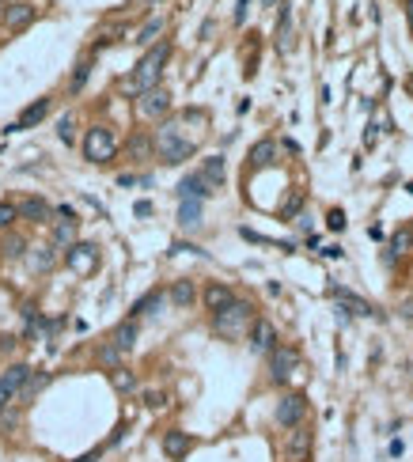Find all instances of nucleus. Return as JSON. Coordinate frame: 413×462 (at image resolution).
<instances>
[{"instance_id": "obj_1", "label": "nucleus", "mask_w": 413, "mask_h": 462, "mask_svg": "<svg viewBox=\"0 0 413 462\" xmlns=\"http://www.w3.org/2000/svg\"><path fill=\"white\" fill-rule=\"evenodd\" d=\"M152 144H155V152H160V159L167 163V167H179V163H186L190 155L197 152V137H186V122H182V118H163L155 137H152Z\"/></svg>"}, {"instance_id": "obj_2", "label": "nucleus", "mask_w": 413, "mask_h": 462, "mask_svg": "<svg viewBox=\"0 0 413 462\" xmlns=\"http://www.w3.org/2000/svg\"><path fill=\"white\" fill-rule=\"evenodd\" d=\"M167 57H171V42H160V46H152L145 57H140V65L133 68V76L122 84L125 95H145V91L160 88V76H163V65H167Z\"/></svg>"}, {"instance_id": "obj_3", "label": "nucleus", "mask_w": 413, "mask_h": 462, "mask_svg": "<svg viewBox=\"0 0 413 462\" xmlns=\"http://www.w3.org/2000/svg\"><path fill=\"white\" fill-rule=\"evenodd\" d=\"M254 322H258V315H254L251 303L235 300L231 307H224L220 315H212V333H216V337L235 341V337H243L247 330H254Z\"/></svg>"}, {"instance_id": "obj_4", "label": "nucleus", "mask_w": 413, "mask_h": 462, "mask_svg": "<svg viewBox=\"0 0 413 462\" xmlns=\"http://www.w3.org/2000/svg\"><path fill=\"white\" fill-rule=\"evenodd\" d=\"M84 155L91 163H110L118 155V137H114L106 125H91L88 137H84Z\"/></svg>"}, {"instance_id": "obj_5", "label": "nucleus", "mask_w": 413, "mask_h": 462, "mask_svg": "<svg viewBox=\"0 0 413 462\" xmlns=\"http://www.w3.org/2000/svg\"><path fill=\"white\" fill-rule=\"evenodd\" d=\"M273 417H277V424H281V428H300L303 417H308V394H300V390H288V394L277 402Z\"/></svg>"}, {"instance_id": "obj_6", "label": "nucleus", "mask_w": 413, "mask_h": 462, "mask_svg": "<svg viewBox=\"0 0 413 462\" xmlns=\"http://www.w3.org/2000/svg\"><path fill=\"white\" fill-rule=\"evenodd\" d=\"M27 379H31V368H27V364H12L8 372L0 375V413H4L12 402H19V394H23Z\"/></svg>"}, {"instance_id": "obj_7", "label": "nucleus", "mask_w": 413, "mask_h": 462, "mask_svg": "<svg viewBox=\"0 0 413 462\" xmlns=\"http://www.w3.org/2000/svg\"><path fill=\"white\" fill-rule=\"evenodd\" d=\"M296 368H300V352L292 349V345H277L269 352V379L273 383H288L296 375Z\"/></svg>"}, {"instance_id": "obj_8", "label": "nucleus", "mask_w": 413, "mask_h": 462, "mask_svg": "<svg viewBox=\"0 0 413 462\" xmlns=\"http://www.w3.org/2000/svg\"><path fill=\"white\" fill-rule=\"evenodd\" d=\"M65 266L73 269V273L88 277L91 269L99 266V251L91 243H76V246H68V251H65Z\"/></svg>"}, {"instance_id": "obj_9", "label": "nucleus", "mask_w": 413, "mask_h": 462, "mask_svg": "<svg viewBox=\"0 0 413 462\" xmlns=\"http://www.w3.org/2000/svg\"><path fill=\"white\" fill-rule=\"evenodd\" d=\"M137 110H140V118H167V110H171V95H167V88H152V91H145V95L137 99Z\"/></svg>"}, {"instance_id": "obj_10", "label": "nucleus", "mask_w": 413, "mask_h": 462, "mask_svg": "<svg viewBox=\"0 0 413 462\" xmlns=\"http://www.w3.org/2000/svg\"><path fill=\"white\" fill-rule=\"evenodd\" d=\"M194 451V436H190V432H182V428H167L163 432V454H167V459H186V454Z\"/></svg>"}, {"instance_id": "obj_11", "label": "nucleus", "mask_w": 413, "mask_h": 462, "mask_svg": "<svg viewBox=\"0 0 413 462\" xmlns=\"http://www.w3.org/2000/svg\"><path fill=\"white\" fill-rule=\"evenodd\" d=\"M277 349V326L269 318H258L251 330V352H273Z\"/></svg>"}, {"instance_id": "obj_12", "label": "nucleus", "mask_w": 413, "mask_h": 462, "mask_svg": "<svg viewBox=\"0 0 413 462\" xmlns=\"http://www.w3.org/2000/svg\"><path fill=\"white\" fill-rule=\"evenodd\" d=\"M284 454H288V462H303L311 454V432L303 428V424L288 432V439H284Z\"/></svg>"}, {"instance_id": "obj_13", "label": "nucleus", "mask_w": 413, "mask_h": 462, "mask_svg": "<svg viewBox=\"0 0 413 462\" xmlns=\"http://www.w3.org/2000/svg\"><path fill=\"white\" fill-rule=\"evenodd\" d=\"M330 296H334V300H338L341 307L349 311V315H372V318H379V311H375L372 303H368V300H360V296H353L349 288H338V284H334V288H330Z\"/></svg>"}, {"instance_id": "obj_14", "label": "nucleus", "mask_w": 413, "mask_h": 462, "mask_svg": "<svg viewBox=\"0 0 413 462\" xmlns=\"http://www.w3.org/2000/svg\"><path fill=\"white\" fill-rule=\"evenodd\" d=\"M49 106H53V103H49V99H38V103H31V106H27L23 114H19V122H12V125H8V129H4V133H23V129H31V125H38L42 118H46V114H49Z\"/></svg>"}, {"instance_id": "obj_15", "label": "nucleus", "mask_w": 413, "mask_h": 462, "mask_svg": "<svg viewBox=\"0 0 413 462\" xmlns=\"http://www.w3.org/2000/svg\"><path fill=\"white\" fill-rule=\"evenodd\" d=\"M209 194H212V186L201 179V170H197V175H186V179L179 182V201H205Z\"/></svg>"}, {"instance_id": "obj_16", "label": "nucleus", "mask_w": 413, "mask_h": 462, "mask_svg": "<svg viewBox=\"0 0 413 462\" xmlns=\"http://www.w3.org/2000/svg\"><path fill=\"white\" fill-rule=\"evenodd\" d=\"M235 303V292L227 288V284H220V281H212L209 288H205V307L212 311V315H220L224 307H231Z\"/></svg>"}, {"instance_id": "obj_17", "label": "nucleus", "mask_w": 413, "mask_h": 462, "mask_svg": "<svg viewBox=\"0 0 413 462\" xmlns=\"http://www.w3.org/2000/svg\"><path fill=\"white\" fill-rule=\"evenodd\" d=\"M277 163V140H258L251 148V170H266Z\"/></svg>"}, {"instance_id": "obj_18", "label": "nucleus", "mask_w": 413, "mask_h": 462, "mask_svg": "<svg viewBox=\"0 0 413 462\" xmlns=\"http://www.w3.org/2000/svg\"><path fill=\"white\" fill-rule=\"evenodd\" d=\"M27 23H34L31 4H12V8H4V27H8V31H23Z\"/></svg>"}, {"instance_id": "obj_19", "label": "nucleus", "mask_w": 413, "mask_h": 462, "mask_svg": "<svg viewBox=\"0 0 413 462\" xmlns=\"http://www.w3.org/2000/svg\"><path fill=\"white\" fill-rule=\"evenodd\" d=\"M201 179L209 182L212 190H216V186H224V179H227L224 155H209V159H205V167H201Z\"/></svg>"}, {"instance_id": "obj_20", "label": "nucleus", "mask_w": 413, "mask_h": 462, "mask_svg": "<svg viewBox=\"0 0 413 462\" xmlns=\"http://www.w3.org/2000/svg\"><path fill=\"white\" fill-rule=\"evenodd\" d=\"M194 300H197V284L194 281H175L171 284V303H175V307H190Z\"/></svg>"}, {"instance_id": "obj_21", "label": "nucleus", "mask_w": 413, "mask_h": 462, "mask_svg": "<svg viewBox=\"0 0 413 462\" xmlns=\"http://www.w3.org/2000/svg\"><path fill=\"white\" fill-rule=\"evenodd\" d=\"M19 216H23V220H34V224H46V220H49V205L42 201V197H31V201L19 205Z\"/></svg>"}, {"instance_id": "obj_22", "label": "nucleus", "mask_w": 413, "mask_h": 462, "mask_svg": "<svg viewBox=\"0 0 413 462\" xmlns=\"http://www.w3.org/2000/svg\"><path fill=\"white\" fill-rule=\"evenodd\" d=\"M110 341H114V345H118L122 352H129L133 345H137V322H133V318H129V322H122L118 330L110 333Z\"/></svg>"}, {"instance_id": "obj_23", "label": "nucleus", "mask_w": 413, "mask_h": 462, "mask_svg": "<svg viewBox=\"0 0 413 462\" xmlns=\"http://www.w3.org/2000/svg\"><path fill=\"white\" fill-rule=\"evenodd\" d=\"M390 254H413V224L398 227L390 235Z\"/></svg>"}, {"instance_id": "obj_24", "label": "nucleus", "mask_w": 413, "mask_h": 462, "mask_svg": "<svg viewBox=\"0 0 413 462\" xmlns=\"http://www.w3.org/2000/svg\"><path fill=\"white\" fill-rule=\"evenodd\" d=\"M122 360H125V352L118 349L114 341H106L103 349H99V364H103V368H110V372H118V368H122Z\"/></svg>"}, {"instance_id": "obj_25", "label": "nucleus", "mask_w": 413, "mask_h": 462, "mask_svg": "<svg viewBox=\"0 0 413 462\" xmlns=\"http://www.w3.org/2000/svg\"><path fill=\"white\" fill-rule=\"evenodd\" d=\"M160 303H163V292H145L137 303H133V318H140V315H155V311H160Z\"/></svg>"}, {"instance_id": "obj_26", "label": "nucleus", "mask_w": 413, "mask_h": 462, "mask_svg": "<svg viewBox=\"0 0 413 462\" xmlns=\"http://www.w3.org/2000/svg\"><path fill=\"white\" fill-rule=\"evenodd\" d=\"M73 239H76V220H61V224L53 227V246H65L68 251V246H76Z\"/></svg>"}, {"instance_id": "obj_27", "label": "nucleus", "mask_w": 413, "mask_h": 462, "mask_svg": "<svg viewBox=\"0 0 413 462\" xmlns=\"http://www.w3.org/2000/svg\"><path fill=\"white\" fill-rule=\"evenodd\" d=\"M27 261H31V269H38V273L53 269V246H34V251L27 254Z\"/></svg>"}, {"instance_id": "obj_28", "label": "nucleus", "mask_w": 413, "mask_h": 462, "mask_svg": "<svg viewBox=\"0 0 413 462\" xmlns=\"http://www.w3.org/2000/svg\"><path fill=\"white\" fill-rule=\"evenodd\" d=\"M179 224L182 227H197V224H201V201H182L179 205Z\"/></svg>"}, {"instance_id": "obj_29", "label": "nucleus", "mask_w": 413, "mask_h": 462, "mask_svg": "<svg viewBox=\"0 0 413 462\" xmlns=\"http://www.w3.org/2000/svg\"><path fill=\"white\" fill-rule=\"evenodd\" d=\"M110 383L114 390H122V394H129V390H137V375L125 372V368H118V372H110Z\"/></svg>"}, {"instance_id": "obj_30", "label": "nucleus", "mask_w": 413, "mask_h": 462, "mask_svg": "<svg viewBox=\"0 0 413 462\" xmlns=\"http://www.w3.org/2000/svg\"><path fill=\"white\" fill-rule=\"evenodd\" d=\"M46 383H49V372H38V375H34V372H31V379H27L23 394H19V402H31V398H34V394H38V390H42V387H46Z\"/></svg>"}, {"instance_id": "obj_31", "label": "nucleus", "mask_w": 413, "mask_h": 462, "mask_svg": "<svg viewBox=\"0 0 413 462\" xmlns=\"http://www.w3.org/2000/svg\"><path fill=\"white\" fill-rule=\"evenodd\" d=\"M160 31H163V19H148V23H145V31H140V46H152V42L155 38H160Z\"/></svg>"}, {"instance_id": "obj_32", "label": "nucleus", "mask_w": 413, "mask_h": 462, "mask_svg": "<svg viewBox=\"0 0 413 462\" xmlns=\"http://www.w3.org/2000/svg\"><path fill=\"white\" fill-rule=\"evenodd\" d=\"M16 220H19V209H16V205L0 201V227H12Z\"/></svg>"}, {"instance_id": "obj_33", "label": "nucleus", "mask_w": 413, "mask_h": 462, "mask_svg": "<svg viewBox=\"0 0 413 462\" xmlns=\"http://www.w3.org/2000/svg\"><path fill=\"white\" fill-rule=\"evenodd\" d=\"M57 137L65 140V144H73V140H76V133H73V118H68V114L61 118V122H57Z\"/></svg>"}, {"instance_id": "obj_34", "label": "nucleus", "mask_w": 413, "mask_h": 462, "mask_svg": "<svg viewBox=\"0 0 413 462\" xmlns=\"http://www.w3.org/2000/svg\"><path fill=\"white\" fill-rule=\"evenodd\" d=\"M88 73H91V61H80V65H76V73H73V91H80L84 84H88Z\"/></svg>"}, {"instance_id": "obj_35", "label": "nucleus", "mask_w": 413, "mask_h": 462, "mask_svg": "<svg viewBox=\"0 0 413 462\" xmlns=\"http://www.w3.org/2000/svg\"><path fill=\"white\" fill-rule=\"evenodd\" d=\"M27 251V243L19 235H8V243H4V254H8V258H19V254Z\"/></svg>"}, {"instance_id": "obj_36", "label": "nucleus", "mask_w": 413, "mask_h": 462, "mask_svg": "<svg viewBox=\"0 0 413 462\" xmlns=\"http://www.w3.org/2000/svg\"><path fill=\"white\" fill-rule=\"evenodd\" d=\"M145 406H152V409L167 406V394H163V390H148V394H145Z\"/></svg>"}, {"instance_id": "obj_37", "label": "nucleus", "mask_w": 413, "mask_h": 462, "mask_svg": "<svg viewBox=\"0 0 413 462\" xmlns=\"http://www.w3.org/2000/svg\"><path fill=\"white\" fill-rule=\"evenodd\" d=\"M326 224H330V231H341V227H345V212H341V209H330Z\"/></svg>"}, {"instance_id": "obj_38", "label": "nucleus", "mask_w": 413, "mask_h": 462, "mask_svg": "<svg viewBox=\"0 0 413 462\" xmlns=\"http://www.w3.org/2000/svg\"><path fill=\"white\" fill-rule=\"evenodd\" d=\"M300 205H303V194H292V201H288V205H284V209H281V216H292V212L300 209Z\"/></svg>"}, {"instance_id": "obj_39", "label": "nucleus", "mask_w": 413, "mask_h": 462, "mask_svg": "<svg viewBox=\"0 0 413 462\" xmlns=\"http://www.w3.org/2000/svg\"><path fill=\"white\" fill-rule=\"evenodd\" d=\"M247 12H251V0H239V8H235V23H247Z\"/></svg>"}, {"instance_id": "obj_40", "label": "nucleus", "mask_w": 413, "mask_h": 462, "mask_svg": "<svg viewBox=\"0 0 413 462\" xmlns=\"http://www.w3.org/2000/svg\"><path fill=\"white\" fill-rule=\"evenodd\" d=\"M148 148H152V144H148V140H145V137H137V140H133V144H129V152L145 155V152H148Z\"/></svg>"}, {"instance_id": "obj_41", "label": "nucleus", "mask_w": 413, "mask_h": 462, "mask_svg": "<svg viewBox=\"0 0 413 462\" xmlns=\"http://www.w3.org/2000/svg\"><path fill=\"white\" fill-rule=\"evenodd\" d=\"M133 212H137V216H152V201H137V205H133Z\"/></svg>"}, {"instance_id": "obj_42", "label": "nucleus", "mask_w": 413, "mask_h": 462, "mask_svg": "<svg viewBox=\"0 0 413 462\" xmlns=\"http://www.w3.org/2000/svg\"><path fill=\"white\" fill-rule=\"evenodd\" d=\"M76 462H99V451H91V454H80Z\"/></svg>"}, {"instance_id": "obj_43", "label": "nucleus", "mask_w": 413, "mask_h": 462, "mask_svg": "<svg viewBox=\"0 0 413 462\" xmlns=\"http://www.w3.org/2000/svg\"><path fill=\"white\" fill-rule=\"evenodd\" d=\"M405 19H410V27H413V0H405Z\"/></svg>"}, {"instance_id": "obj_44", "label": "nucleus", "mask_w": 413, "mask_h": 462, "mask_svg": "<svg viewBox=\"0 0 413 462\" xmlns=\"http://www.w3.org/2000/svg\"><path fill=\"white\" fill-rule=\"evenodd\" d=\"M402 315H410V318H413V303H405V307H402Z\"/></svg>"}, {"instance_id": "obj_45", "label": "nucleus", "mask_w": 413, "mask_h": 462, "mask_svg": "<svg viewBox=\"0 0 413 462\" xmlns=\"http://www.w3.org/2000/svg\"><path fill=\"white\" fill-rule=\"evenodd\" d=\"M266 8H277V0H266Z\"/></svg>"}, {"instance_id": "obj_46", "label": "nucleus", "mask_w": 413, "mask_h": 462, "mask_svg": "<svg viewBox=\"0 0 413 462\" xmlns=\"http://www.w3.org/2000/svg\"><path fill=\"white\" fill-rule=\"evenodd\" d=\"M0 152H4V137H0Z\"/></svg>"}]
</instances>
